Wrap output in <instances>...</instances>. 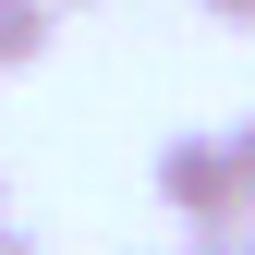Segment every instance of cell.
<instances>
[{"label": "cell", "instance_id": "obj_2", "mask_svg": "<svg viewBox=\"0 0 255 255\" xmlns=\"http://www.w3.org/2000/svg\"><path fill=\"white\" fill-rule=\"evenodd\" d=\"M49 24H61L49 0H0V73H24V61H37V49H49Z\"/></svg>", "mask_w": 255, "mask_h": 255}, {"label": "cell", "instance_id": "obj_4", "mask_svg": "<svg viewBox=\"0 0 255 255\" xmlns=\"http://www.w3.org/2000/svg\"><path fill=\"white\" fill-rule=\"evenodd\" d=\"M182 255H255V219H219V231H195Z\"/></svg>", "mask_w": 255, "mask_h": 255}, {"label": "cell", "instance_id": "obj_3", "mask_svg": "<svg viewBox=\"0 0 255 255\" xmlns=\"http://www.w3.org/2000/svg\"><path fill=\"white\" fill-rule=\"evenodd\" d=\"M219 146H231V195H243V219H255V122H231Z\"/></svg>", "mask_w": 255, "mask_h": 255}, {"label": "cell", "instance_id": "obj_6", "mask_svg": "<svg viewBox=\"0 0 255 255\" xmlns=\"http://www.w3.org/2000/svg\"><path fill=\"white\" fill-rule=\"evenodd\" d=\"M0 255H49V243H37V231H0Z\"/></svg>", "mask_w": 255, "mask_h": 255}, {"label": "cell", "instance_id": "obj_1", "mask_svg": "<svg viewBox=\"0 0 255 255\" xmlns=\"http://www.w3.org/2000/svg\"><path fill=\"white\" fill-rule=\"evenodd\" d=\"M146 182H158V207H170L182 231H219V219H243V195H231V146H219V134H170Z\"/></svg>", "mask_w": 255, "mask_h": 255}, {"label": "cell", "instance_id": "obj_7", "mask_svg": "<svg viewBox=\"0 0 255 255\" xmlns=\"http://www.w3.org/2000/svg\"><path fill=\"white\" fill-rule=\"evenodd\" d=\"M49 12H73V0H49Z\"/></svg>", "mask_w": 255, "mask_h": 255}, {"label": "cell", "instance_id": "obj_5", "mask_svg": "<svg viewBox=\"0 0 255 255\" xmlns=\"http://www.w3.org/2000/svg\"><path fill=\"white\" fill-rule=\"evenodd\" d=\"M207 12H219V24H231V37H255V0H207Z\"/></svg>", "mask_w": 255, "mask_h": 255}, {"label": "cell", "instance_id": "obj_8", "mask_svg": "<svg viewBox=\"0 0 255 255\" xmlns=\"http://www.w3.org/2000/svg\"><path fill=\"white\" fill-rule=\"evenodd\" d=\"M0 231H12V219H0Z\"/></svg>", "mask_w": 255, "mask_h": 255}]
</instances>
